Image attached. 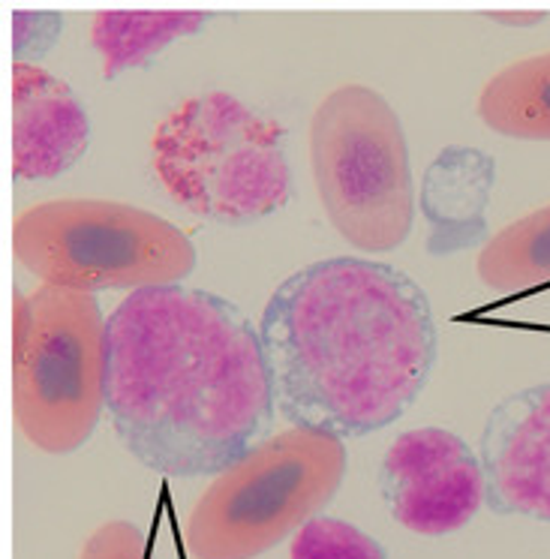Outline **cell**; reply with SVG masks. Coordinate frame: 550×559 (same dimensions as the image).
I'll use <instances>...</instances> for the list:
<instances>
[{
    "label": "cell",
    "mask_w": 550,
    "mask_h": 559,
    "mask_svg": "<svg viewBox=\"0 0 550 559\" xmlns=\"http://www.w3.org/2000/svg\"><path fill=\"white\" fill-rule=\"evenodd\" d=\"M106 409L123 449L147 469L171 478L226 473L274 425L259 331L205 289L127 295L109 317Z\"/></svg>",
    "instance_id": "cell-1"
},
{
    "label": "cell",
    "mask_w": 550,
    "mask_h": 559,
    "mask_svg": "<svg viewBox=\"0 0 550 559\" xmlns=\"http://www.w3.org/2000/svg\"><path fill=\"white\" fill-rule=\"evenodd\" d=\"M277 413L292 427L358 439L394 425L437 365V322L404 271L334 255L295 271L259 322Z\"/></svg>",
    "instance_id": "cell-2"
},
{
    "label": "cell",
    "mask_w": 550,
    "mask_h": 559,
    "mask_svg": "<svg viewBox=\"0 0 550 559\" xmlns=\"http://www.w3.org/2000/svg\"><path fill=\"white\" fill-rule=\"evenodd\" d=\"M280 123L226 91L183 99L151 135L159 187L196 217L256 223L292 199Z\"/></svg>",
    "instance_id": "cell-3"
},
{
    "label": "cell",
    "mask_w": 550,
    "mask_h": 559,
    "mask_svg": "<svg viewBox=\"0 0 550 559\" xmlns=\"http://www.w3.org/2000/svg\"><path fill=\"white\" fill-rule=\"evenodd\" d=\"M109 319L97 295L43 283L13 305V413L46 454L82 449L106 409Z\"/></svg>",
    "instance_id": "cell-4"
},
{
    "label": "cell",
    "mask_w": 550,
    "mask_h": 559,
    "mask_svg": "<svg viewBox=\"0 0 550 559\" xmlns=\"http://www.w3.org/2000/svg\"><path fill=\"white\" fill-rule=\"evenodd\" d=\"M343 439L289 427L262 439L196 499L183 526L193 559H256L328 506L346 478Z\"/></svg>",
    "instance_id": "cell-5"
},
{
    "label": "cell",
    "mask_w": 550,
    "mask_h": 559,
    "mask_svg": "<svg viewBox=\"0 0 550 559\" xmlns=\"http://www.w3.org/2000/svg\"><path fill=\"white\" fill-rule=\"evenodd\" d=\"M13 253L34 277L75 293L181 286L196 247L175 223L109 199H55L15 217Z\"/></svg>",
    "instance_id": "cell-6"
},
{
    "label": "cell",
    "mask_w": 550,
    "mask_h": 559,
    "mask_svg": "<svg viewBox=\"0 0 550 559\" xmlns=\"http://www.w3.org/2000/svg\"><path fill=\"white\" fill-rule=\"evenodd\" d=\"M319 202L340 238L364 253L397 250L412 231L416 187L392 103L367 85L334 87L310 121Z\"/></svg>",
    "instance_id": "cell-7"
},
{
    "label": "cell",
    "mask_w": 550,
    "mask_h": 559,
    "mask_svg": "<svg viewBox=\"0 0 550 559\" xmlns=\"http://www.w3.org/2000/svg\"><path fill=\"white\" fill-rule=\"evenodd\" d=\"M380 487L394 521L430 538L464 530L488 502L481 461L442 427H418L394 439L382 457Z\"/></svg>",
    "instance_id": "cell-8"
},
{
    "label": "cell",
    "mask_w": 550,
    "mask_h": 559,
    "mask_svg": "<svg viewBox=\"0 0 550 559\" xmlns=\"http://www.w3.org/2000/svg\"><path fill=\"white\" fill-rule=\"evenodd\" d=\"M488 506L550 521V382L502 397L481 433Z\"/></svg>",
    "instance_id": "cell-9"
},
{
    "label": "cell",
    "mask_w": 550,
    "mask_h": 559,
    "mask_svg": "<svg viewBox=\"0 0 550 559\" xmlns=\"http://www.w3.org/2000/svg\"><path fill=\"white\" fill-rule=\"evenodd\" d=\"M91 121L73 87L37 63L13 67V175L51 181L85 157Z\"/></svg>",
    "instance_id": "cell-10"
},
{
    "label": "cell",
    "mask_w": 550,
    "mask_h": 559,
    "mask_svg": "<svg viewBox=\"0 0 550 559\" xmlns=\"http://www.w3.org/2000/svg\"><path fill=\"white\" fill-rule=\"evenodd\" d=\"M493 187V159L476 147H449L425 178L421 205L430 219V253H454L485 235V205Z\"/></svg>",
    "instance_id": "cell-11"
},
{
    "label": "cell",
    "mask_w": 550,
    "mask_h": 559,
    "mask_svg": "<svg viewBox=\"0 0 550 559\" xmlns=\"http://www.w3.org/2000/svg\"><path fill=\"white\" fill-rule=\"evenodd\" d=\"M478 118L493 133L550 142V51L509 63L485 82Z\"/></svg>",
    "instance_id": "cell-12"
},
{
    "label": "cell",
    "mask_w": 550,
    "mask_h": 559,
    "mask_svg": "<svg viewBox=\"0 0 550 559\" xmlns=\"http://www.w3.org/2000/svg\"><path fill=\"white\" fill-rule=\"evenodd\" d=\"M211 13H97L91 22V46L103 58V79L145 67L175 39L193 37L208 25Z\"/></svg>",
    "instance_id": "cell-13"
},
{
    "label": "cell",
    "mask_w": 550,
    "mask_h": 559,
    "mask_svg": "<svg viewBox=\"0 0 550 559\" xmlns=\"http://www.w3.org/2000/svg\"><path fill=\"white\" fill-rule=\"evenodd\" d=\"M478 280L502 295L550 283V205L500 229L478 253Z\"/></svg>",
    "instance_id": "cell-14"
},
{
    "label": "cell",
    "mask_w": 550,
    "mask_h": 559,
    "mask_svg": "<svg viewBox=\"0 0 550 559\" xmlns=\"http://www.w3.org/2000/svg\"><path fill=\"white\" fill-rule=\"evenodd\" d=\"M289 559H388V554L352 523L316 514L292 535Z\"/></svg>",
    "instance_id": "cell-15"
},
{
    "label": "cell",
    "mask_w": 550,
    "mask_h": 559,
    "mask_svg": "<svg viewBox=\"0 0 550 559\" xmlns=\"http://www.w3.org/2000/svg\"><path fill=\"white\" fill-rule=\"evenodd\" d=\"M79 559H147V535L130 521H109L87 535Z\"/></svg>",
    "instance_id": "cell-16"
},
{
    "label": "cell",
    "mask_w": 550,
    "mask_h": 559,
    "mask_svg": "<svg viewBox=\"0 0 550 559\" xmlns=\"http://www.w3.org/2000/svg\"><path fill=\"white\" fill-rule=\"evenodd\" d=\"M488 19L509 27H533L538 22H545V13H490Z\"/></svg>",
    "instance_id": "cell-17"
}]
</instances>
